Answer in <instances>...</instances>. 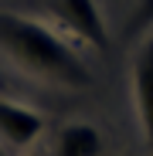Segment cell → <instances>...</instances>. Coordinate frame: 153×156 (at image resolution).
I'll return each instance as SVG.
<instances>
[{"instance_id":"6da1fadb","label":"cell","mask_w":153,"mask_h":156,"mask_svg":"<svg viewBox=\"0 0 153 156\" xmlns=\"http://www.w3.org/2000/svg\"><path fill=\"white\" fill-rule=\"evenodd\" d=\"M0 55L24 75L58 88H89L92 75L82 58L41 20L0 10Z\"/></svg>"},{"instance_id":"7a4b0ae2","label":"cell","mask_w":153,"mask_h":156,"mask_svg":"<svg viewBox=\"0 0 153 156\" xmlns=\"http://www.w3.org/2000/svg\"><path fill=\"white\" fill-rule=\"evenodd\" d=\"M48 7L78 41H85L99 51L109 44L106 20H102V10H99L95 0H48Z\"/></svg>"},{"instance_id":"3957f363","label":"cell","mask_w":153,"mask_h":156,"mask_svg":"<svg viewBox=\"0 0 153 156\" xmlns=\"http://www.w3.org/2000/svg\"><path fill=\"white\" fill-rule=\"evenodd\" d=\"M133 109H136L143 143L153 156V34L140 44L133 58Z\"/></svg>"},{"instance_id":"277c9868","label":"cell","mask_w":153,"mask_h":156,"mask_svg":"<svg viewBox=\"0 0 153 156\" xmlns=\"http://www.w3.org/2000/svg\"><path fill=\"white\" fill-rule=\"evenodd\" d=\"M44 129V115L20 105V102H10L0 95V146L7 149H27Z\"/></svg>"},{"instance_id":"5b68a950","label":"cell","mask_w":153,"mask_h":156,"mask_svg":"<svg viewBox=\"0 0 153 156\" xmlns=\"http://www.w3.org/2000/svg\"><path fill=\"white\" fill-rule=\"evenodd\" d=\"M102 153H106V139L95 122H65L51 143V156H102Z\"/></svg>"},{"instance_id":"8992f818","label":"cell","mask_w":153,"mask_h":156,"mask_svg":"<svg viewBox=\"0 0 153 156\" xmlns=\"http://www.w3.org/2000/svg\"><path fill=\"white\" fill-rule=\"evenodd\" d=\"M146 27H153V0H140V7L133 10L129 24H126V34L136 37V34H143Z\"/></svg>"},{"instance_id":"52a82bcc","label":"cell","mask_w":153,"mask_h":156,"mask_svg":"<svg viewBox=\"0 0 153 156\" xmlns=\"http://www.w3.org/2000/svg\"><path fill=\"white\" fill-rule=\"evenodd\" d=\"M27 156H44V153H27Z\"/></svg>"},{"instance_id":"ba28073f","label":"cell","mask_w":153,"mask_h":156,"mask_svg":"<svg viewBox=\"0 0 153 156\" xmlns=\"http://www.w3.org/2000/svg\"><path fill=\"white\" fill-rule=\"evenodd\" d=\"M0 156H4V146H0Z\"/></svg>"}]
</instances>
